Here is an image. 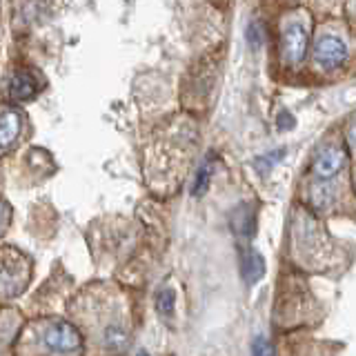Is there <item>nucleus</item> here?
<instances>
[{"label":"nucleus","instance_id":"20e7f679","mask_svg":"<svg viewBox=\"0 0 356 356\" xmlns=\"http://www.w3.org/2000/svg\"><path fill=\"white\" fill-rule=\"evenodd\" d=\"M305 51H307V31L300 27V25H287L283 31V54H285V60L287 63H300L305 58Z\"/></svg>","mask_w":356,"mask_h":356},{"label":"nucleus","instance_id":"0eeeda50","mask_svg":"<svg viewBox=\"0 0 356 356\" xmlns=\"http://www.w3.org/2000/svg\"><path fill=\"white\" fill-rule=\"evenodd\" d=\"M265 274V259L256 252V250H248L243 256V278L248 285H254L256 281H261Z\"/></svg>","mask_w":356,"mask_h":356},{"label":"nucleus","instance_id":"a211bd4d","mask_svg":"<svg viewBox=\"0 0 356 356\" xmlns=\"http://www.w3.org/2000/svg\"><path fill=\"white\" fill-rule=\"evenodd\" d=\"M5 220H7V207H5V203H0V227H3Z\"/></svg>","mask_w":356,"mask_h":356},{"label":"nucleus","instance_id":"f3484780","mask_svg":"<svg viewBox=\"0 0 356 356\" xmlns=\"http://www.w3.org/2000/svg\"><path fill=\"white\" fill-rule=\"evenodd\" d=\"M348 138L352 140V143H356V118L350 122V129H348Z\"/></svg>","mask_w":356,"mask_h":356},{"label":"nucleus","instance_id":"dca6fc26","mask_svg":"<svg viewBox=\"0 0 356 356\" xmlns=\"http://www.w3.org/2000/svg\"><path fill=\"white\" fill-rule=\"evenodd\" d=\"M278 122H281V129H289V127L294 125V118L289 116L287 111H283V114H281V118H278Z\"/></svg>","mask_w":356,"mask_h":356},{"label":"nucleus","instance_id":"423d86ee","mask_svg":"<svg viewBox=\"0 0 356 356\" xmlns=\"http://www.w3.org/2000/svg\"><path fill=\"white\" fill-rule=\"evenodd\" d=\"M38 92V83L36 78H33L29 72H16L14 78H11L9 83V94L14 100H20V103H25V100L33 98Z\"/></svg>","mask_w":356,"mask_h":356},{"label":"nucleus","instance_id":"7ed1b4c3","mask_svg":"<svg viewBox=\"0 0 356 356\" xmlns=\"http://www.w3.org/2000/svg\"><path fill=\"white\" fill-rule=\"evenodd\" d=\"M345 165V152L337 145H325L314 154L312 161V170L321 178V181H330L332 176H337Z\"/></svg>","mask_w":356,"mask_h":356},{"label":"nucleus","instance_id":"ddd939ff","mask_svg":"<svg viewBox=\"0 0 356 356\" xmlns=\"http://www.w3.org/2000/svg\"><path fill=\"white\" fill-rule=\"evenodd\" d=\"M263 33H265V29H263V25L259 20L252 22V25L248 27V42L252 44V47H261L263 40H265Z\"/></svg>","mask_w":356,"mask_h":356},{"label":"nucleus","instance_id":"9b49d317","mask_svg":"<svg viewBox=\"0 0 356 356\" xmlns=\"http://www.w3.org/2000/svg\"><path fill=\"white\" fill-rule=\"evenodd\" d=\"M209 176H211V163H205V165L198 170V174H196V181H194V187H192L194 196L205 194V189H207V185H209Z\"/></svg>","mask_w":356,"mask_h":356},{"label":"nucleus","instance_id":"6e6552de","mask_svg":"<svg viewBox=\"0 0 356 356\" xmlns=\"http://www.w3.org/2000/svg\"><path fill=\"white\" fill-rule=\"evenodd\" d=\"M20 125H22V118L14 109L5 111V114L0 116V147H9V145L16 140Z\"/></svg>","mask_w":356,"mask_h":356},{"label":"nucleus","instance_id":"2eb2a0df","mask_svg":"<svg viewBox=\"0 0 356 356\" xmlns=\"http://www.w3.org/2000/svg\"><path fill=\"white\" fill-rule=\"evenodd\" d=\"M285 156V149H281V152H274V154H270V156H263V159H259L261 163H259V170H267V167H272L274 163H276V159L281 161Z\"/></svg>","mask_w":356,"mask_h":356},{"label":"nucleus","instance_id":"39448f33","mask_svg":"<svg viewBox=\"0 0 356 356\" xmlns=\"http://www.w3.org/2000/svg\"><path fill=\"white\" fill-rule=\"evenodd\" d=\"M25 281H27V270L20 259L5 261V265L0 267V292L3 294L7 296L18 294L25 287Z\"/></svg>","mask_w":356,"mask_h":356},{"label":"nucleus","instance_id":"1a4fd4ad","mask_svg":"<svg viewBox=\"0 0 356 356\" xmlns=\"http://www.w3.org/2000/svg\"><path fill=\"white\" fill-rule=\"evenodd\" d=\"M127 345H129V337H127V332L114 325V327H107L105 330V348L109 352H125L127 350Z\"/></svg>","mask_w":356,"mask_h":356},{"label":"nucleus","instance_id":"4468645a","mask_svg":"<svg viewBox=\"0 0 356 356\" xmlns=\"http://www.w3.org/2000/svg\"><path fill=\"white\" fill-rule=\"evenodd\" d=\"M252 356H272V348H270V343H267V339L259 337V339L254 341Z\"/></svg>","mask_w":356,"mask_h":356},{"label":"nucleus","instance_id":"9d476101","mask_svg":"<svg viewBox=\"0 0 356 356\" xmlns=\"http://www.w3.org/2000/svg\"><path fill=\"white\" fill-rule=\"evenodd\" d=\"M332 200H334V187L327 181L316 183L314 189H312V203H314V207L325 209L327 205H332Z\"/></svg>","mask_w":356,"mask_h":356},{"label":"nucleus","instance_id":"f03ea898","mask_svg":"<svg viewBox=\"0 0 356 356\" xmlns=\"http://www.w3.org/2000/svg\"><path fill=\"white\" fill-rule=\"evenodd\" d=\"M314 58L323 70H339L348 60V47H345V42L339 36H321L316 42Z\"/></svg>","mask_w":356,"mask_h":356},{"label":"nucleus","instance_id":"6ab92c4d","mask_svg":"<svg viewBox=\"0 0 356 356\" xmlns=\"http://www.w3.org/2000/svg\"><path fill=\"white\" fill-rule=\"evenodd\" d=\"M138 356H147V354H145V352H138Z\"/></svg>","mask_w":356,"mask_h":356},{"label":"nucleus","instance_id":"f8f14e48","mask_svg":"<svg viewBox=\"0 0 356 356\" xmlns=\"http://www.w3.org/2000/svg\"><path fill=\"white\" fill-rule=\"evenodd\" d=\"M159 312L163 316H172V312H174V292L170 287L163 289V292L159 294Z\"/></svg>","mask_w":356,"mask_h":356},{"label":"nucleus","instance_id":"f257e3e1","mask_svg":"<svg viewBox=\"0 0 356 356\" xmlns=\"http://www.w3.org/2000/svg\"><path fill=\"white\" fill-rule=\"evenodd\" d=\"M44 343H47V348L54 350V352H76L81 348V332H78L72 323H65V321H56L47 327L44 332Z\"/></svg>","mask_w":356,"mask_h":356}]
</instances>
